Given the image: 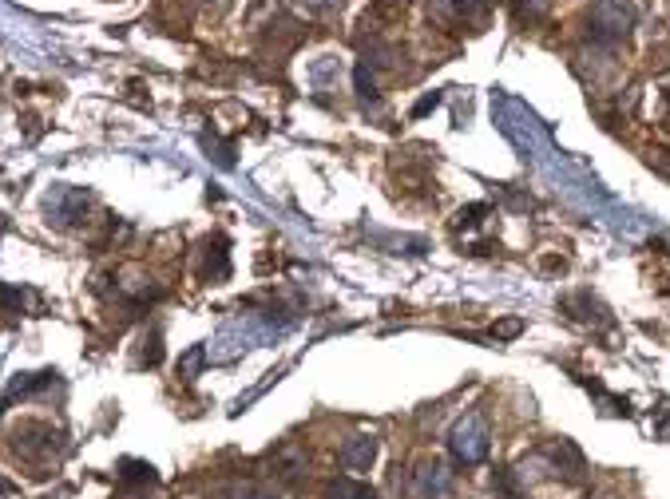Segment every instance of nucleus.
I'll return each instance as SVG.
<instances>
[{
    "label": "nucleus",
    "instance_id": "f257e3e1",
    "mask_svg": "<svg viewBox=\"0 0 670 499\" xmlns=\"http://www.w3.org/2000/svg\"><path fill=\"white\" fill-rule=\"evenodd\" d=\"M448 452H452V460L464 464V468L488 460V424H484L480 412H468V416H460V420L452 424V432H448Z\"/></svg>",
    "mask_w": 670,
    "mask_h": 499
},
{
    "label": "nucleus",
    "instance_id": "f03ea898",
    "mask_svg": "<svg viewBox=\"0 0 670 499\" xmlns=\"http://www.w3.org/2000/svg\"><path fill=\"white\" fill-rule=\"evenodd\" d=\"M639 20V8L635 0H595L591 4V16H587V28L595 40H623Z\"/></svg>",
    "mask_w": 670,
    "mask_h": 499
},
{
    "label": "nucleus",
    "instance_id": "7ed1b4c3",
    "mask_svg": "<svg viewBox=\"0 0 670 499\" xmlns=\"http://www.w3.org/2000/svg\"><path fill=\"white\" fill-rule=\"evenodd\" d=\"M452 492V472L441 460H425L413 472V496L417 499H445Z\"/></svg>",
    "mask_w": 670,
    "mask_h": 499
},
{
    "label": "nucleus",
    "instance_id": "20e7f679",
    "mask_svg": "<svg viewBox=\"0 0 670 499\" xmlns=\"http://www.w3.org/2000/svg\"><path fill=\"white\" fill-rule=\"evenodd\" d=\"M373 460H377V440L373 436H349L337 448V468L341 472H369Z\"/></svg>",
    "mask_w": 670,
    "mask_h": 499
},
{
    "label": "nucleus",
    "instance_id": "39448f33",
    "mask_svg": "<svg viewBox=\"0 0 670 499\" xmlns=\"http://www.w3.org/2000/svg\"><path fill=\"white\" fill-rule=\"evenodd\" d=\"M540 460L552 464V476H563V480H571V484L583 480V456H579V448H575L571 440H559L552 448H544Z\"/></svg>",
    "mask_w": 670,
    "mask_h": 499
},
{
    "label": "nucleus",
    "instance_id": "423d86ee",
    "mask_svg": "<svg viewBox=\"0 0 670 499\" xmlns=\"http://www.w3.org/2000/svg\"><path fill=\"white\" fill-rule=\"evenodd\" d=\"M326 499H377V492L369 484L353 480V476H337L326 484Z\"/></svg>",
    "mask_w": 670,
    "mask_h": 499
},
{
    "label": "nucleus",
    "instance_id": "0eeeda50",
    "mask_svg": "<svg viewBox=\"0 0 670 499\" xmlns=\"http://www.w3.org/2000/svg\"><path fill=\"white\" fill-rule=\"evenodd\" d=\"M516 24H540L552 16V0H512Z\"/></svg>",
    "mask_w": 670,
    "mask_h": 499
},
{
    "label": "nucleus",
    "instance_id": "6e6552de",
    "mask_svg": "<svg viewBox=\"0 0 670 499\" xmlns=\"http://www.w3.org/2000/svg\"><path fill=\"white\" fill-rule=\"evenodd\" d=\"M492 492H496L500 499H524V488H520V472H512V468L496 472V476H492Z\"/></svg>",
    "mask_w": 670,
    "mask_h": 499
},
{
    "label": "nucleus",
    "instance_id": "1a4fd4ad",
    "mask_svg": "<svg viewBox=\"0 0 670 499\" xmlns=\"http://www.w3.org/2000/svg\"><path fill=\"white\" fill-rule=\"evenodd\" d=\"M429 20H433L437 28H456V24H460L456 0H429Z\"/></svg>",
    "mask_w": 670,
    "mask_h": 499
},
{
    "label": "nucleus",
    "instance_id": "9d476101",
    "mask_svg": "<svg viewBox=\"0 0 670 499\" xmlns=\"http://www.w3.org/2000/svg\"><path fill=\"white\" fill-rule=\"evenodd\" d=\"M488 8H492V0H456V12H460V24H484V16H488Z\"/></svg>",
    "mask_w": 670,
    "mask_h": 499
},
{
    "label": "nucleus",
    "instance_id": "9b49d317",
    "mask_svg": "<svg viewBox=\"0 0 670 499\" xmlns=\"http://www.w3.org/2000/svg\"><path fill=\"white\" fill-rule=\"evenodd\" d=\"M520 333H524V321H520V317H504V321H496V325L488 329L492 341H512V337H520Z\"/></svg>",
    "mask_w": 670,
    "mask_h": 499
},
{
    "label": "nucleus",
    "instance_id": "f8f14e48",
    "mask_svg": "<svg viewBox=\"0 0 670 499\" xmlns=\"http://www.w3.org/2000/svg\"><path fill=\"white\" fill-rule=\"evenodd\" d=\"M298 4L306 8V16H334V12H341L345 0H298Z\"/></svg>",
    "mask_w": 670,
    "mask_h": 499
},
{
    "label": "nucleus",
    "instance_id": "ddd939ff",
    "mask_svg": "<svg viewBox=\"0 0 670 499\" xmlns=\"http://www.w3.org/2000/svg\"><path fill=\"white\" fill-rule=\"evenodd\" d=\"M484 214H488V202H472V206H464V210L456 214V230H460V226H476Z\"/></svg>",
    "mask_w": 670,
    "mask_h": 499
},
{
    "label": "nucleus",
    "instance_id": "4468645a",
    "mask_svg": "<svg viewBox=\"0 0 670 499\" xmlns=\"http://www.w3.org/2000/svg\"><path fill=\"white\" fill-rule=\"evenodd\" d=\"M219 499H278L274 492H262V488H230Z\"/></svg>",
    "mask_w": 670,
    "mask_h": 499
},
{
    "label": "nucleus",
    "instance_id": "2eb2a0df",
    "mask_svg": "<svg viewBox=\"0 0 670 499\" xmlns=\"http://www.w3.org/2000/svg\"><path fill=\"white\" fill-rule=\"evenodd\" d=\"M647 163H651L659 175H667L670 179V151H651V155H647Z\"/></svg>",
    "mask_w": 670,
    "mask_h": 499
},
{
    "label": "nucleus",
    "instance_id": "dca6fc26",
    "mask_svg": "<svg viewBox=\"0 0 670 499\" xmlns=\"http://www.w3.org/2000/svg\"><path fill=\"white\" fill-rule=\"evenodd\" d=\"M437 103H441V92H429L425 100H421V103H417V107H413V119H421V115H429V111H433Z\"/></svg>",
    "mask_w": 670,
    "mask_h": 499
}]
</instances>
